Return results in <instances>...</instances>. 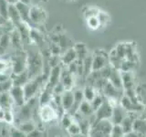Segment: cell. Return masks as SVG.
Returning a JSON list of instances; mask_svg holds the SVG:
<instances>
[{"mask_svg": "<svg viewBox=\"0 0 146 137\" xmlns=\"http://www.w3.org/2000/svg\"><path fill=\"white\" fill-rule=\"evenodd\" d=\"M27 52V71L29 73V80L42 75L44 71V59L40 50L32 49Z\"/></svg>", "mask_w": 146, "mask_h": 137, "instance_id": "cell-1", "label": "cell"}, {"mask_svg": "<svg viewBox=\"0 0 146 137\" xmlns=\"http://www.w3.org/2000/svg\"><path fill=\"white\" fill-rule=\"evenodd\" d=\"M36 98L31 99L26 102L25 104L22 106L17 107L15 113V124L17 125L18 123L34 120V115L36 112Z\"/></svg>", "mask_w": 146, "mask_h": 137, "instance_id": "cell-2", "label": "cell"}, {"mask_svg": "<svg viewBox=\"0 0 146 137\" xmlns=\"http://www.w3.org/2000/svg\"><path fill=\"white\" fill-rule=\"evenodd\" d=\"M12 68V75H17L27 70V52L25 49L13 51L9 59Z\"/></svg>", "mask_w": 146, "mask_h": 137, "instance_id": "cell-3", "label": "cell"}, {"mask_svg": "<svg viewBox=\"0 0 146 137\" xmlns=\"http://www.w3.org/2000/svg\"><path fill=\"white\" fill-rule=\"evenodd\" d=\"M29 18L32 24V27L38 29V27L44 25L46 21H47L48 13L41 6L31 5L29 9Z\"/></svg>", "mask_w": 146, "mask_h": 137, "instance_id": "cell-4", "label": "cell"}, {"mask_svg": "<svg viewBox=\"0 0 146 137\" xmlns=\"http://www.w3.org/2000/svg\"><path fill=\"white\" fill-rule=\"evenodd\" d=\"M38 119L41 122L45 123H50L52 122L58 121L59 115L58 112L55 110V108L51 104H45L41 105L38 109Z\"/></svg>", "mask_w": 146, "mask_h": 137, "instance_id": "cell-5", "label": "cell"}, {"mask_svg": "<svg viewBox=\"0 0 146 137\" xmlns=\"http://www.w3.org/2000/svg\"><path fill=\"white\" fill-rule=\"evenodd\" d=\"M109 65V54L105 50L96 49L92 52V71L102 70Z\"/></svg>", "mask_w": 146, "mask_h": 137, "instance_id": "cell-6", "label": "cell"}, {"mask_svg": "<svg viewBox=\"0 0 146 137\" xmlns=\"http://www.w3.org/2000/svg\"><path fill=\"white\" fill-rule=\"evenodd\" d=\"M112 112H113V108L108 103L107 100H105V102L102 103V106L94 112L92 124L102 120H111Z\"/></svg>", "mask_w": 146, "mask_h": 137, "instance_id": "cell-7", "label": "cell"}, {"mask_svg": "<svg viewBox=\"0 0 146 137\" xmlns=\"http://www.w3.org/2000/svg\"><path fill=\"white\" fill-rule=\"evenodd\" d=\"M120 105L127 112H131V113L143 112L145 109L144 104L132 102L131 100L128 97H126L124 94H123L120 99Z\"/></svg>", "mask_w": 146, "mask_h": 137, "instance_id": "cell-8", "label": "cell"}, {"mask_svg": "<svg viewBox=\"0 0 146 137\" xmlns=\"http://www.w3.org/2000/svg\"><path fill=\"white\" fill-rule=\"evenodd\" d=\"M9 93L11 95V98L13 100L14 106L16 108L22 106L23 104L26 103V98L23 87L20 86H12V88L9 90Z\"/></svg>", "mask_w": 146, "mask_h": 137, "instance_id": "cell-9", "label": "cell"}, {"mask_svg": "<svg viewBox=\"0 0 146 137\" xmlns=\"http://www.w3.org/2000/svg\"><path fill=\"white\" fill-rule=\"evenodd\" d=\"M62 85L65 88V90H72L74 88V83H75V77L73 76L71 73L68 70L66 66L62 65V70H61V75H60V80Z\"/></svg>", "mask_w": 146, "mask_h": 137, "instance_id": "cell-10", "label": "cell"}, {"mask_svg": "<svg viewBox=\"0 0 146 137\" xmlns=\"http://www.w3.org/2000/svg\"><path fill=\"white\" fill-rule=\"evenodd\" d=\"M61 70H62V64L50 68L48 80L45 86H48L50 89L53 90L54 87L58 83L59 80H60Z\"/></svg>", "mask_w": 146, "mask_h": 137, "instance_id": "cell-11", "label": "cell"}, {"mask_svg": "<svg viewBox=\"0 0 146 137\" xmlns=\"http://www.w3.org/2000/svg\"><path fill=\"white\" fill-rule=\"evenodd\" d=\"M108 81L116 87L117 89L123 90L122 87V80H121V70H117V68L111 67L110 74L108 76Z\"/></svg>", "mask_w": 146, "mask_h": 137, "instance_id": "cell-12", "label": "cell"}, {"mask_svg": "<svg viewBox=\"0 0 146 137\" xmlns=\"http://www.w3.org/2000/svg\"><path fill=\"white\" fill-rule=\"evenodd\" d=\"M74 103V94L72 90H65L61 94V104L65 112H68L71 110Z\"/></svg>", "mask_w": 146, "mask_h": 137, "instance_id": "cell-13", "label": "cell"}, {"mask_svg": "<svg viewBox=\"0 0 146 137\" xmlns=\"http://www.w3.org/2000/svg\"><path fill=\"white\" fill-rule=\"evenodd\" d=\"M123 90L128 89H135V77L133 71H121Z\"/></svg>", "mask_w": 146, "mask_h": 137, "instance_id": "cell-14", "label": "cell"}, {"mask_svg": "<svg viewBox=\"0 0 146 137\" xmlns=\"http://www.w3.org/2000/svg\"><path fill=\"white\" fill-rule=\"evenodd\" d=\"M127 113L128 112L125 111V110L119 104L118 106L113 108L112 115L111 117V122L113 123V125H121V122L127 115Z\"/></svg>", "mask_w": 146, "mask_h": 137, "instance_id": "cell-15", "label": "cell"}, {"mask_svg": "<svg viewBox=\"0 0 146 137\" xmlns=\"http://www.w3.org/2000/svg\"><path fill=\"white\" fill-rule=\"evenodd\" d=\"M10 39H11V48L13 49V51L24 49V43H23L22 38L16 27L10 33Z\"/></svg>", "mask_w": 146, "mask_h": 137, "instance_id": "cell-16", "label": "cell"}, {"mask_svg": "<svg viewBox=\"0 0 146 137\" xmlns=\"http://www.w3.org/2000/svg\"><path fill=\"white\" fill-rule=\"evenodd\" d=\"M73 94H74V103H73V106H72L71 110L68 112V113H70L72 116L78 112L80 105L84 100L83 90L82 89H80V88L73 89Z\"/></svg>", "mask_w": 146, "mask_h": 137, "instance_id": "cell-17", "label": "cell"}, {"mask_svg": "<svg viewBox=\"0 0 146 137\" xmlns=\"http://www.w3.org/2000/svg\"><path fill=\"white\" fill-rule=\"evenodd\" d=\"M60 59H61V64L63 66H68L70 64H71L72 62H74L77 61V55L74 49L70 48L68 49L67 50H65L60 56Z\"/></svg>", "mask_w": 146, "mask_h": 137, "instance_id": "cell-18", "label": "cell"}, {"mask_svg": "<svg viewBox=\"0 0 146 137\" xmlns=\"http://www.w3.org/2000/svg\"><path fill=\"white\" fill-rule=\"evenodd\" d=\"M73 49H74L76 55H77V61H83V59L88 56L90 53L87 45L83 42H78L73 45Z\"/></svg>", "mask_w": 146, "mask_h": 137, "instance_id": "cell-19", "label": "cell"}, {"mask_svg": "<svg viewBox=\"0 0 146 137\" xmlns=\"http://www.w3.org/2000/svg\"><path fill=\"white\" fill-rule=\"evenodd\" d=\"M16 7L17 8L18 12H19V15L21 17L22 21L27 23V24L32 27L30 18H29V9H30L29 5H26V4H23L21 2H18L16 5Z\"/></svg>", "mask_w": 146, "mask_h": 137, "instance_id": "cell-20", "label": "cell"}, {"mask_svg": "<svg viewBox=\"0 0 146 137\" xmlns=\"http://www.w3.org/2000/svg\"><path fill=\"white\" fill-rule=\"evenodd\" d=\"M76 113H79L80 114L81 116L86 117V118H90V117H93L94 116V110L91 106L90 102H87V100H83L81 102V104L80 105L79 110Z\"/></svg>", "mask_w": 146, "mask_h": 137, "instance_id": "cell-21", "label": "cell"}, {"mask_svg": "<svg viewBox=\"0 0 146 137\" xmlns=\"http://www.w3.org/2000/svg\"><path fill=\"white\" fill-rule=\"evenodd\" d=\"M14 102L11 98V95L9 93V91H6L0 94V108L4 109L5 111L7 110H13Z\"/></svg>", "mask_w": 146, "mask_h": 137, "instance_id": "cell-22", "label": "cell"}, {"mask_svg": "<svg viewBox=\"0 0 146 137\" xmlns=\"http://www.w3.org/2000/svg\"><path fill=\"white\" fill-rule=\"evenodd\" d=\"M7 19L13 23V25L15 26V27L17 24H19V23L22 21L21 17L19 15V12H18L16 5H9Z\"/></svg>", "mask_w": 146, "mask_h": 137, "instance_id": "cell-23", "label": "cell"}, {"mask_svg": "<svg viewBox=\"0 0 146 137\" xmlns=\"http://www.w3.org/2000/svg\"><path fill=\"white\" fill-rule=\"evenodd\" d=\"M11 80L13 82V86H20L23 87L25 86L29 80V73L27 71H24L22 73L17 75H12L11 76Z\"/></svg>", "mask_w": 146, "mask_h": 137, "instance_id": "cell-24", "label": "cell"}, {"mask_svg": "<svg viewBox=\"0 0 146 137\" xmlns=\"http://www.w3.org/2000/svg\"><path fill=\"white\" fill-rule=\"evenodd\" d=\"M135 118L133 116H131L129 112L127 113V115L125 118L123 119V121L121 123V127L124 134H128L131 131H133V124H134Z\"/></svg>", "mask_w": 146, "mask_h": 137, "instance_id": "cell-25", "label": "cell"}, {"mask_svg": "<svg viewBox=\"0 0 146 137\" xmlns=\"http://www.w3.org/2000/svg\"><path fill=\"white\" fill-rule=\"evenodd\" d=\"M16 126L20 131H22L23 132H24V134H29V132H33L34 130H36V128H38V123H36L34 120H31V121H27V122L18 123V124H17Z\"/></svg>", "mask_w": 146, "mask_h": 137, "instance_id": "cell-26", "label": "cell"}, {"mask_svg": "<svg viewBox=\"0 0 146 137\" xmlns=\"http://www.w3.org/2000/svg\"><path fill=\"white\" fill-rule=\"evenodd\" d=\"M82 66H83V79L86 80L91 72H92V53H89L83 61H82Z\"/></svg>", "mask_w": 146, "mask_h": 137, "instance_id": "cell-27", "label": "cell"}, {"mask_svg": "<svg viewBox=\"0 0 146 137\" xmlns=\"http://www.w3.org/2000/svg\"><path fill=\"white\" fill-rule=\"evenodd\" d=\"M83 96H84V100L87 102H91L93 100V99L96 97V95L98 94L99 91L96 90L93 86H91L90 84H87L83 89Z\"/></svg>", "mask_w": 146, "mask_h": 137, "instance_id": "cell-28", "label": "cell"}, {"mask_svg": "<svg viewBox=\"0 0 146 137\" xmlns=\"http://www.w3.org/2000/svg\"><path fill=\"white\" fill-rule=\"evenodd\" d=\"M133 131L141 134L146 135V122L141 119H135L133 124Z\"/></svg>", "mask_w": 146, "mask_h": 137, "instance_id": "cell-29", "label": "cell"}, {"mask_svg": "<svg viewBox=\"0 0 146 137\" xmlns=\"http://www.w3.org/2000/svg\"><path fill=\"white\" fill-rule=\"evenodd\" d=\"M105 100H106V97L102 93V92H98V94L96 95V97L93 99V100L92 102H90V104H91V106H92V108H93V110H94V112L97 111V110L102 106V103L105 102Z\"/></svg>", "mask_w": 146, "mask_h": 137, "instance_id": "cell-30", "label": "cell"}, {"mask_svg": "<svg viewBox=\"0 0 146 137\" xmlns=\"http://www.w3.org/2000/svg\"><path fill=\"white\" fill-rule=\"evenodd\" d=\"M73 122H74V117L68 112H64L63 115L60 117V124L65 130L68 129V127L70 126Z\"/></svg>", "mask_w": 146, "mask_h": 137, "instance_id": "cell-31", "label": "cell"}, {"mask_svg": "<svg viewBox=\"0 0 146 137\" xmlns=\"http://www.w3.org/2000/svg\"><path fill=\"white\" fill-rule=\"evenodd\" d=\"M66 131H67V132H68V135H70V137L75 136V135L79 134H81L80 127L79 125V123H78L75 120H74V122H73L70 126L68 127V129Z\"/></svg>", "mask_w": 146, "mask_h": 137, "instance_id": "cell-32", "label": "cell"}, {"mask_svg": "<svg viewBox=\"0 0 146 137\" xmlns=\"http://www.w3.org/2000/svg\"><path fill=\"white\" fill-rule=\"evenodd\" d=\"M0 46L7 50L11 48L10 33H5L4 35H2L1 37H0Z\"/></svg>", "mask_w": 146, "mask_h": 137, "instance_id": "cell-33", "label": "cell"}, {"mask_svg": "<svg viewBox=\"0 0 146 137\" xmlns=\"http://www.w3.org/2000/svg\"><path fill=\"white\" fill-rule=\"evenodd\" d=\"M9 137H27V134L20 131L16 125H10L8 128Z\"/></svg>", "mask_w": 146, "mask_h": 137, "instance_id": "cell-34", "label": "cell"}, {"mask_svg": "<svg viewBox=\"0 0 146 137\" xmlns=\"http://www.w3.org/2000/svg\"><path fill=\"white\" fill-rule=\"evenodd\" d=\"M4 122H6L7 125L15 124V113H14L13 110H7L5 112Z\"/></svg>", "mask_w": 146, "mask_h": 137, "instance_id": "cell-35", "label": "cell"}, {"mask_svg": "<svg viewBox=\"0 0 146 137\" xmlns=\"http://www.w3.org/2000/svg\"><path fill=\"white\" fill-rule=\"evenodd\" d=\"M86 20H87V25H88V27H90V29L97 30L99 27H100V21H99L97 17H92L87 18Z\"/></svg>", "mask_w": 146, "mask_h": 137, "instance_id": "cell-36", "label": "cell"}, {"mask_svg": "<svg viewBox=\"0 0 146 137\" xmlns=\"http://www.w3.org/2000/svg\"><path fill=\"white\" fill-rule=\"evenodd\" d=\"M8 7L9 4L7 2V0H0V16L6 19L8 17Z\"/></svg>", "mask_w": 146, "mask_h": 137, "instance_id": "cell-37", "label": "cell"}, {"mask_svg": "<svg viewBox=\"0 0 146 137\" xmlns=\"http://www.w3.org/2000/svg\"><path fill=\"white\" fill-rule=\"evenodd\" d=\"M48 132L44 128H36L33 132L27 134V137H47Z\"/></svg>", "mask_w": 146, "mask_h": 137, "instance_id": "cell-38", "label": "cell"}, {"mask_svg": "<svg viewBox=\"0 0 146 137\" xmlns=\"http://www.w3.org/2000/svg\"><path fill=\"white\" fill-rule=\"evenodd\" d=\"M98 19L100 21V27L102 26H106L108 23L110 22V16L106 12H103V11H100V13L98 15Z\"/></svg>", "mask_w": 146, "mask_h": 137, "instance_id": "cell-39", "label": "cell"}, {"mask_svg": "<svg viewBox=\"0 0 146 137\" xmlns=\"http://www.w3.org/2000/svg\"><path fill=\"white\" fill-rule=\"evenodd\" d=\"M100 13V10L96 7H88L86 9V11H84V17L87 18L92 17H98Z\"/></svg>", "mask_w": 146, "mask_h": 137, "instance_id": "cell-40", "label": "cell"}, {"mask_svg": "<svg viewBox=\"0 0 146 137\" xmlns=\"http://www.w3.org/2000/svg\"><path fill=\"white\" fill-rule=\"evenodd\" d=\"M67 68L74 77L78 76V70H79V64H78V61L72 62L68 66H67Z\"/></svg>", "mask_w": 146, "mask_h": 137, "instance_id": "cell-41", "label": "cell"}, {"mask_svg": "<svg viewBox=\"0 0 146 137\" xmlns=\"http://www.w3.org/2000/svg\"><path fill=\"white\" fill-rule=\"evenodd\" d=\"M64 91H65V88H64V86L62 85V83L60 81H59L58 83L53 88V94L54 95H61Z\"/></svg>", "mask_w": 146, "mask_h": 137, "instance_id": "cell-42", "label": "cell"}, {"mask_svg": "<svg viewBox=\"0 0 146 137\" xmlns=\"http://www.w3.org/2000/svg\"><path fill=\"white\" fill-rule=\"evenodd\" d=\"M48 0H32L31 5H34V6H41L42 4L48 2Z\"/></svg>", "mask_w": 146, "mask_h": 137, "instance_id": "cell-43", "label": "cell"}, {"mask_svg": "<svg viewBox=\"0 0 146 137\" xmlns=\"http://www.w3.org/2000/svg\"><path fill=\"white\" fill-rule=\"evenodd\" d=\"M5 110L0 108V122H4V117H5Z\"/></svg>", "mask_w": 146, "mask_h": 137, "instance_id": "cell-44", "label": "cell"}, {"mask_svg": "<svg viewBox=\"0 0 146 137\" xmlns=\"http://www.w3.org/2000/svg\"><path fill=\"white\" fill-rule=\"evenodd\" d=\"M7 19H6V18H4L2 16H0V27L4 26V25L7 23Z\"/></svg>", "mask_w": 146, "mask_h": 137, "instance_id": "cell-45", "label": "cell"}, {"mask_svg": "<svg viewBox=\"0 0 146 137\" xmlns=\"http://www.w3.org/2000/svg\"><path fill=\"white\" fill-rule=\"evenodd\" d=\"M7 2L9 5H17L18 2H19V0H7Z\"/></svg>", "mask_w": 146, "mask_h": 137, "instance_id": "cell-46", "label": "cell"}, {"mask_svg": "<svg viewBox=\"0 0 146 137\" xmlns=\"http://www.w3.org/2000/svg\"><path fill=\"white\" fill-rule=\"evenodd\" d=\"M19 2H21V3H23V4L29 5V6H31L32 0H19Z\"/></svg>", "mask_w": 146, "mask_h": 137, "instance_id": "cell-47", "label": "cell"}, {"mask_svg": "<svg viewBox=\"0 0 146 137\" xmlns=\"http://www.w3.org/2000/svg\"><path fill=\"white\" fill-rule=\"evenodd\" d=\"M72 137H89V135H86V134H79L75 136H72Z\"/></svg>", "mask_w": 146, "mask_h": 137, "instance_id": "cell-48", "label": "cell"}, {"mask_svg": "<svg viewBox=\"0 0 146 137\" xmlns=\"http://www.w3.org/2000/svg\"><path fill=\"white\" fill-rule=\"evenodd\" d=\"M56 137H62L61 135H58V136H56Z\"/></svg>", "mask_w": 146, "mask_h": 137, "instance_id": "cell-49", "label": "cell"}]
</instances>
